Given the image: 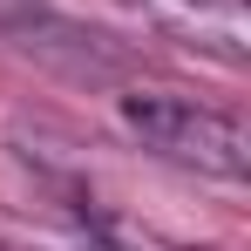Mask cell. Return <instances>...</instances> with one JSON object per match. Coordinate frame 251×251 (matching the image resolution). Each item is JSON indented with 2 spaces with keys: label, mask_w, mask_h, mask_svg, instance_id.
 Listing matches in <instances>:
<instances>
[{
  "label": "cell",
  "mask_w": 251,
  "mask_h": 251,
  "mask_svg": "<svg viewBox=\"0 0 251 251\" xmlns=\"http://www.w3.org/2000/svg\"><path fill=\"white\" fill-rule=\"evenodd\" d=\"M123 123L129 136L150 150V156H163L176 170H197V176H224V183H238L251 170V136L238 116H224V109H204V102H183V95H123Z\"/></svg>",
  "instance_id": "obj_1"
}]
</instances>
